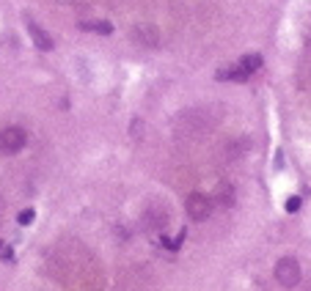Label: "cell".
Here are the masks:
<instances>
[{
	"label": "cell",
	"mask_w": 311,
	"mask_h": 291,
	"mask_svg": "<svg viewBox=\"0 0 311 291\" xmlns=\"http://www.w3.org/2000/svg\"><path fill=\"white\" fill-rule=\"evenodd\" d=\"M300 264H297V258H292V255H284V258L275 261V280L281 283L284 288H292L300 283Z\"/></svg>",
	"instance_id": "obj_1"
},
{
	"label": "cell",
	"mask_w": 311,
	"mask_h": 291,
	"mask_svg": "<svg viewBox=\"0 0 311 291\" xmlns=\"http://www.w3.org/2000/svg\"><path fill=\"white\" fill-rule=\"evenodd\" d=\"M25 143H28V135H25L22 126H6V130H0V154H17L25 148Z\"/></svg>",
	"instance_id": "obj_2"
},
{
	"label": "cell",
	"mask_w": 311,
	"mask_h": 291,
	"mask_svg": "<svg viewBox=\"0 0 311 291\" xmlns=\"http://www.w3.org/2000/svg\"><path fill=\"white\" fill-rule=\"evenodd\" d=\"M185 209H187V217L201 222L212 214V201H209V195H204V192H190L185 198Z\"/></svg>",
	"instance_id": "obj_3"
},
{
	"label": "cell",
	"mask_w": 311,
	"mask_h": 291,
	"mask_svg": "<svg viewBox=\"0 0 311 291\" xmlns=\"http://www.w3.org/2000/svg\"><path fill=\"white\" fill-rule=\"evenodd\" d=\"M28 33H31V39H33V44L39 47V50H44V52H50L52 47H55V42L50 39V33H47L39 22H33V19H28Z\"/></svg>",
	"instance_id": "obj_4"
},
{
	"label": "cell",
	"mask_w": 311,
	"mask_h": 291,
	"mask_svg": "<svg viewBox=\"0 0 311 291\" xmlns=\"http://www.w3.org/2000/svg\"><path fill=\"white\" fill-rule=\"evenodd\" d=\"M135 42L144 44V47H157L160 44V33L154 28H149V25H138V28H135Z\"/></svg>",
	"instance_id": "obj_5"
},
{
	"label": "cell",
	"mask_w": 311,
	"mask_h": 291,
	"mask_svg": "<svg viewBox=\"0 0 311 291\" xmlns=\"http://www.w3.org/2000/svg\"><path fill=\"white\" fill-rule=\"evenodd\" d=\"M80 28L83 30H97V33H102V36H110L113 33V25L105 22V19H99V22H80Z\"/></svg>",
	"instance_id": "obj_6"
},
{
	"label": "cell",
	"mask_w": 311,
	"mask_h": 291,
	"mask_svg": "<svg viewBox=\"0 0 311 291\" xmlns=\"http://www.w3.org/2000/svg\"><path fill=\"white\" fill-rule=\"evenodd\" d=\"M33 217H36V212H33V209H22V212H19V225H31Z\"/></svg>",
	"instance_id": "obj_7"
},
{
	"label": "cell",
	"mask_w": 311,
	"mask_h": 291,
	"mask_svg": "<svg viewBox=\"0 0 311 291\" xmlns=\"http://www.w3.org/2000/svg\"><path fill=\"white\" fill-rule=\"evenodd\" d=\"M297 209H300V198H297V195H292V198H287V212H289V214H295Z\"/></svg>",
	"instance_id": "obj_8"
},
{
	"label": "cell",
	"mask_w": 311,
	"mask_h": 291,
	"mask_svg": "<svg viewBox=\"0 0 311 291\" xmlns=\"http://www.w3.org/2000/svg\"><path fill=\"white\" fill-rule=\"evenodd\" d=\"M140 135H144V121L135 118V121H132V138H135V140H140Z\"/></svg>",
	"instance_id": "obj_9"
},
{
	"label": "cell",
	"mask_w": 311,
	"mask_h": 291,
	"mask_svg": "<svg viewBox=\"0 0 311 291\" xmlns=\"http://www.w3.org/2000/svg\"><path fill=\"white\" fill-rule=\"evenodd\" d=\"M232 201H234V192H229V187H223V204H232Z\"/></svg>",
	"instance_id": "obj_10"
},
{
	"label": "cell",
	"mask_w": 311,
	"mask_h": 291,
	"mask_svg": "<svg viewBox=\"0 0 311 291\" xmlns=\"http://www.w3.org/2000/svg\"><path fill=\"white\" fill-rule=\"evenodd\" d=\"M0 253H3V261H11V258H14V250H11V247H3Z\"/></svg>",
	"instance_id": "obj_11"
},
{
	"label": "cell",
	"mask_w": 311,
	"mask_h": 291,
	"mask_svg": "<svg viewBox=\"0 0 311 291\" xmlns=\"http://www.w3.org/2000/svg\"><path fill=\"white\" fill-rule=\"evenodd\" d=\"M55 3H64L66 6V3H74V0H55Z\"/></svg>",
	"instance_id": "obj_12"
},
{
	"label": "cell",
	"mask_w": 311,
	"mask_h": 291,
	"mask_svg": "<svg viewBox=\"0 0 311 291\" xmlns=\"http://www.w3.org/2000/svg\"><path fill=\"white\" fill-rule=\"evenodd\" d=\"M0 250H3V245H0Z\"/></svg>",
	"instance_id": "obj_13"
}]
</instances>
